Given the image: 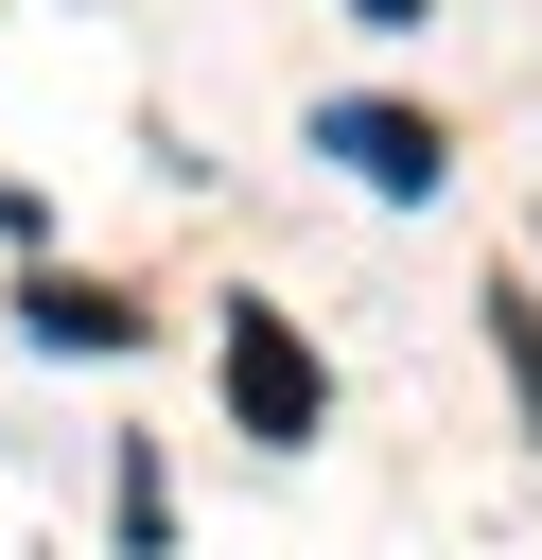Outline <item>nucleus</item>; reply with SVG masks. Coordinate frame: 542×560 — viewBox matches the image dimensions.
Here are the masks:
<instances>
[{
    "instance_id": "nucleus-1",
    "label": "nucleus",
    "mask_w": 542,
    "mask_h": 560,
    "mask_svg": "<svg viewBox=\"0 0 542 560\" xmlns=\"http://www.w3.org/2000/svg\"><path fill=\"white\" fill-rule=\"evenodd\" d=\"M210 350H227V420H245L262 455H297V438L332 420V368L297 350V315H262V298H227V332H210Z\"/></svg>"
},
{
    "instance_id": "nucleus-2",
    "label": "nucleus",
    "mask_w": 542,
    "mask_h": 560,
    "mask_svg": "<svg viewBox=\"0 0 542 560\" xmlns=\"http://www.w3.org/2000/svg\"><path fill=\"white\" fill-rule=\"evenodd\" d=\"M315 158H350V175H367V192H402V210L455 175V140H437L420 105H315Z\"/></svg>"
},
{
    "instance_id": "nucleus-3",
    "label": "nucleus",
    "mask_w": 542,
    "mask_h": 560,
    "mask_svg": "<svg viewBox=\"0 0 542 560\" xmlns=\"http://www.w3.org/2000/svg\"><path fill=\"white\" fill-rule=\"evenodd\" d=\"M17 332H35V350H140V298H105V280H17Z\"/></svg>"
},
{
    "instance_id": "nucleus-4",
    "label": "nucleus",
    "mask_w": 542,
    "mask_h": 560,
    "mask_svg": "<svg viewBox=\"0 0 542 560\" xmlns=\"http://www.w3.org/2000/svg\"><path fill=\"white\" fill-rule=\"evenodd\" d=\"M490 350H507V385H525V420H542V298H490Z\"/></svg>"
},
{
    "instance_id": "nucleus-5",
    "label": "nucleus",
    "mask_w": 542,
    "mask_h": 560,
    "mask_svg": "<svg viewBox=\"0 0 542 560\" xmlns=\"http://www.w3.org/2000/svg\"><path fill=\"white\" fill-rule=\"evenodd\" d=\"M367 18H385V35H402V18H420V0H367Z\"/></svg>"
}]
</instances>
